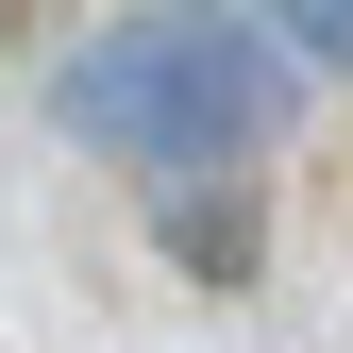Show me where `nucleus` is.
<instances>
[{"mask_svg":"<svg viewBox=\"0 0 353 353\" xmlns=\"http://www.w3.org/2000/svg\"><path fill=\"white\" fill-rule=\"evenodd\" d=\"M51 118L135 168H252L286 135V34L236 17V0H152V17H101L51 68Z\"/></svg>","mask_w":353,"mask_h":353,"instance_id":"obj_1","label":"nucleus"},{"mask_svg":"<svg viewBox=\"0 0 353 353\" xmlns=\"http://www.w3.org/2000/svg\"><path fill=\"white\" fill-rule=\"evenodd\" d=\"M252 17H270L303 68H353V0H252Z\"/></svg>","mask_w":353,"mask_h":353,"instance_id":"obj_2","label":"nucleus"}]
</instances>
